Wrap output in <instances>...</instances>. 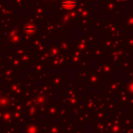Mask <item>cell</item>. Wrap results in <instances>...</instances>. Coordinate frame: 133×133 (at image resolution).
<instances>
[{"label":"cell","mask_w":133,"mask_h":133,"mask_svg":"<svg viewBox=\"0 0 133 133\" xmlns=\"http://www.w3.org/2000/svg\"><path fill=\"white\" fill-rule=\"evenodd\" d=\"M76 0H62L61 5L63 8L67 9V10H71V9L74 8L76 5Z\"/></svg>","instance_id":"1"},{"label":"cell","mask_w":133,"mask_h":133,"mask_svg":"<svg viewBox=\"0 0 133 133\" xmlns=\"http://www.w3.org/2000/svg\"><path fill=\"white\" fill-rule=\"evenodd\" d=\"M35 30V27H34V26H30V25H28L27 27H25V32H33V31Z\"/></svg>","instance_id":"2"}]
</instances>
